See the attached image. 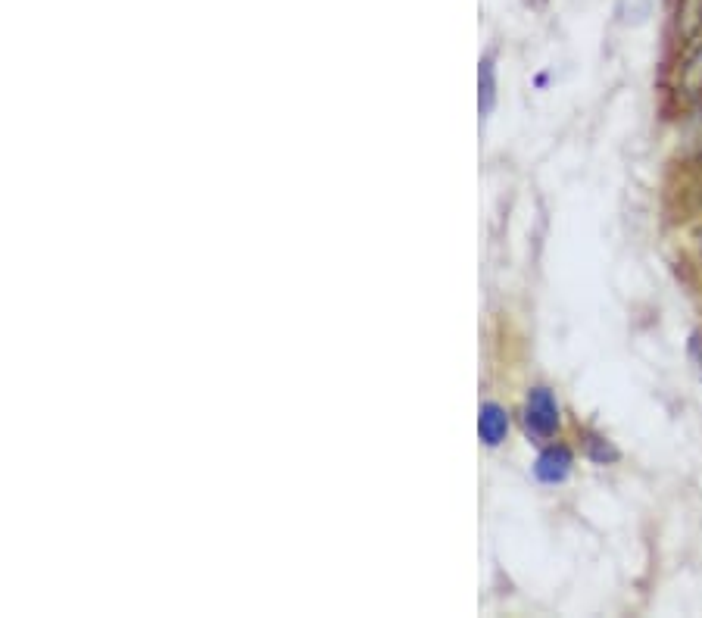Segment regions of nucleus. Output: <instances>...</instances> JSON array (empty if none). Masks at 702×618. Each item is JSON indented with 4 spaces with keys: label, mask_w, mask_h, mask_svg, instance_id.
Listing matches in <instances>:
<instances>
[{
    "label": "nucleus",
    "mask_w": 702,
    "mask_h": 618,
    "mask_svg": "<svg viewBox=\"0 0 702 618\" xmlns=\"http://www.w3.org/2000/svg\"><path fill=\"white\" fill-rule=\"evenodd\" d=\"M681 91L690 100H702V47H696L693 54L684 60L681 69Z\"/></svg>",
    "instance_id": "5"
},
{
    "label": "nucleus",
    "mask_w": 702,
    "mask_h": 618,
    "mask_svg": "<svg viewBox=\"0 0 702 618\" xmlns=\"http://www.w3.org/2000/svg\"><path fill=\"white\" fill-rule=\"evenodd\" d=\"M478 431H481V441L487 447H497L506 441V431H509V416L506 409H500L497 403H484L481 406V422H478Z\"/></svg>",
    "instance_id": "2"
},
{
    "label": "nucleus",
    "mask_w": 702,
    "mask_h": 618,
    "mask_svg": "<svg viewBox=\"0 0 702 618\" xmlns=\"http://www.w3.org/2000/svg\"><path fill=\"white\" fill-rule=\"evenodd\" d=\"M690 363H693V369H696V375L702 381V334H693V338H690Z\"/></svg>",
    "instance_id": "9"
},
{
    "label": "nucleus",
    "mask_w": 702,
    "mask_h": 618,
    "mask_svg": "<svg viewBox=\"0 0 702 618\" xmlns=\"http://www.w3.org/2000/svg\"><path fill=\"white\" fill-rule=\"evenodd\" d=\"M568 469H571V453L565 447L543 450L540 459H537V466H534V472H537V478L543 484H559L568 475Z\"/></svg>",
    "instance_id": "3"
},
{
    "label": "nucleus",
    "mask_w": 702,
    "mask_h": 618,
    "mask_svg": "<svg viewBox=\"0 0 702 618\" xmlns=\"http://www.w3.org/2000/svg\"><path fill=\"white\" fill-rule=\"evenodd\" d=\"M684 153L690 160H702V110H696L687 122H684Z\"/></svg>",
    "instance_id": "6"
},
{
    "label": "nucleus",
    "mask_w": 702,
    "mask_h": 618,
    "mask_svg": "<svg viewBox=\"0 0 702 618\" xmlns=\"http://www.w3.org/2000/svg\"><path fill=\"white\" fill-rule=\"evenodd\" d=\"M525 428L534 437H553L559 431V406L546 388H534L525 403Z\"/></svg>",
    "instance_id": "1"
},
{
    "label": "nucleus",
    "mask_w": 702,
    "mask_h": 618,
    "mask_svg": "<svg viewBox=\"0 0 702 618\" xmlns=\"http://www.w3.org/2000/svg\"><path fill=\"white\" fill-rule=\"evenodd\" d=\"M493 63L481 60V116H487L493 110Z\"/></svg>",
    "instance_id": "7"
},
{
    "label": "nucleus",
    "mask_w": 702,
    "mask_h": 618,
    "mask_svg": "<svg viewBox=\"0 0 702 618\" xmlns=\"http://www.w3.org/2000/svg\"><path fill=\"white\" fill-rule=\"evenodd\" d=\"M674 25L684 41L696 38L702 29V0H678V13H674Z\"/></svg>",
    "instance_id": "4"
},
{
    "label": "nucleus",
    "mask_w": 702,
    "mask_h": 618,
    "mask_svg": "<svg viewBox=\"0 0 702 618\" xmlns=\"http://www.w3.org/2000/svg\"><path fill=\"white\" fill-rule=\"evenodd\" d=\"M587 450H590V456H593L596 462H603V466H606V462H615V459H618V450H615L612 444H606L603 437H590Z\"/></svg>",
    "instance_id": "8"
}]
</instances>
